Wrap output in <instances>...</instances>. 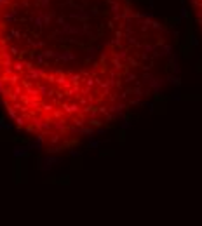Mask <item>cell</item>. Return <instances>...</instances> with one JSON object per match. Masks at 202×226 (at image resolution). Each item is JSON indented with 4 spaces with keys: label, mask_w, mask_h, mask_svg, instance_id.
<instances>
[{
    "label": "cell",
    "mask_w": 202,
    "mask_h": 226,
    "mask_svg": "<svg viewBox=\"0 0 202 226\" xmlns=\"http://www.w3.org/2000/svg\"><path fill=\"white\" fill-rule=\"evenodd\" d=\"M169 63L167 28L136 0H0V110L45 153L129 118Z\"/></svg>",
    "instance_id": "obj_1"
},
{
    "label": "cell",
    "mask_w": 202,
    "mask_h": 226,
    "mask_svg": "<svg viewBox=\"0 0 202 226\" xmlns=\"http://www.w3.org/2000/svg\"><path fill=\"white\" fill-rule=\"evenodd\" d=\"M192 2V7H193V14H195V19L199 23L202 30V0H190Z\"/></svg>",
    "instance_id": "obj_2"
}]
</instances>
